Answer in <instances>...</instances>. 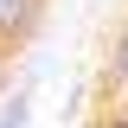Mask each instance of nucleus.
Returning <instances> with one entry per match:
<instances>
[{"label":"nucleus","instance_id":"f257e3e1","mask_svg":"<svg viewBox=\"0 0 128 128\" xmlns=\"http://www.w3.org/2000/svg\"><path fill=\"white\" fill-rule=\"evenodd\" d=\"M45 13V0H0V45H19Z\"/></svg>","mask_w":128,"mask_h":128},{"label":"nucleus","instance_id":"f03ea898","mask_svg":"<svg viewBox=\"0 0 128 128\" xmlns=\"http://www.w3.org/2000/svg\"><path fill=\"white\" fill-rule=\"evenodd\" d=\"M102 77H109L115 96H128V19L115 26V38H109V64H102Z\"/></svg>","mask_w":128,"mask_h":128},{"label":"nucleus","instance_id":"7ed1b4c3","mask_svg":"<svg viewBox=\"0 0 128 128\" xmlns=\"http://www.w3.org/2000/svg\"><path fill=\"white\" fill-rule=\"evenodd\" d=\"M0 128H32V102L26 96H6L0 102Z\"/></svg>","mask_w":128,"mask_h":128},{"label":"nucleus","instance_id":"20e7f679","mask_svg":"<svg viewBox=\"0 0 128 128\" xmlns=\"http://www.w3.org/2000/svg\"><path fill=\"white\" fill-rule=\"evenodd\" d=\"M96 128H128V102H115V109H102V122Z\"/></svg>","mask_w":128,"mask_h":128},{"label":"nucleus","instance_id":"39448f33","mask_svg":"<svg viewBox=\"0 0 128 128\" xmlns=\"http://www.w3.org/2000/svg\"><path fill=\"white\" fill-rule=\"evenodd\" d=\"M0 83H6V51H0Z\"/></svg>","mask_w":128,"mask_h":128}]
</instances>
